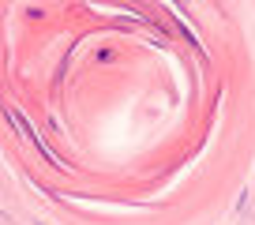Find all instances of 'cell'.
Listing matches in <instances>:
<instances>
[]
</instances>
